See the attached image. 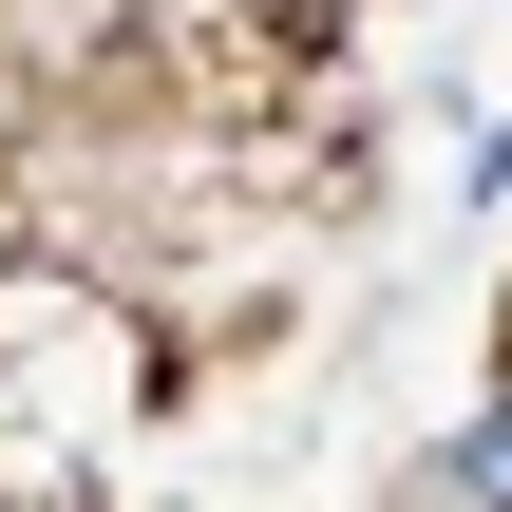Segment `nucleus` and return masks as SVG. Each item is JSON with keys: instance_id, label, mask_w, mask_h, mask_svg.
<instances>
[{"instance_id": "obj_1", "label": "nucleus", "mask_w": 512, "mask_h": 512, "mask_svg": "<svg viewBox=\"0 0 512 512\" xmlns=\"http://www.w3.org/2000/svg\"><path fill=\"white\" fill-rule=\"evenodd\" d=\"M456 512H512V380H494V418L456 437Z\"/></svg>"}]
</instances>
